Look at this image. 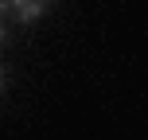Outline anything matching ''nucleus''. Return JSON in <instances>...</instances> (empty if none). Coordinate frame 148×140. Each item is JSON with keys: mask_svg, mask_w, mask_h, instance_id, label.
Segmentation results:
<instances>
[{"mask_svg": "<svg viewBox=\"0 0 148 140\" xmlns=\"http://www.w3.org/2000/svg\"><path fill=\"white\" fill-rule=\"evenodd\" d=\"M0 89H4V66H0Z\"/></svg>", "mask_w": 148, "mask_h": 140, "instance_id": "obj_2", "label": "nucleus"}, {"mask_svg": "<svg viewBox=\"0 0 148 140\" xmlns=\"http://www.w3.org/2000/svg\"><path fill=\"white\" fill-rule=\"evenodd\" d=\"M12 12L20 23H35L47 16V8H51V0H0V12Z\"/></svg>", "mask_w": 148, "mask_h": 140, "instance_id": "obj_1", "label": "nucleus"}]
</instances>
